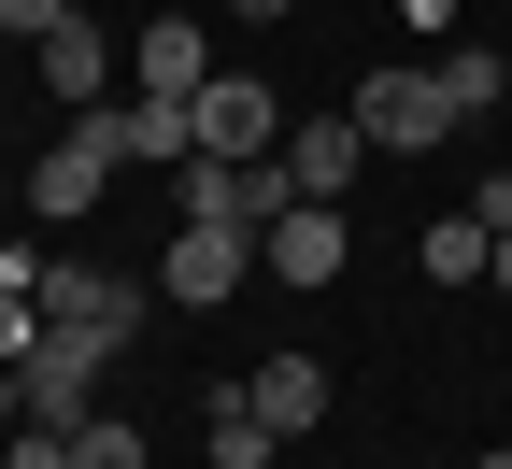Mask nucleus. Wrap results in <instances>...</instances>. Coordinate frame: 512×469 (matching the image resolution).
<instances>
[{
	"label": "nucleus",
	"mask_w": 512,
	"mask_h": 469,
	"mask_svg": "<svg viewBox=\"0 0 512 469\" xmlns=\"http://www.w3.org/2000/svg\"><path fill=\"white\" fill-rule=\"evenodd\" d=\"M342 256H356V228H342V199H299V214H271V228H256V271H271V285H342Z\"/></svg>",
	"instance_id": "6"
},
{
	"label": "nucleus",
	"mask_w": 512,
	"mask_h": 469,
	"mask_svg": "<svg viewBox=\"0 0 512 469\" xmlns=\"http://www.w3.org/2000/svg\"><path fill=\"white\" fill-rule=\"evenodd\" d=\"M470 469H512V455H470Z\"/></svg>",
	"instance_id": "24"
},
{
	"label": "nucleus",
	"mask_w": 512,
	"mask_h": 469,
	"mask_svg": "<svg viewBox=\"0 0 512 469\" xmlns=\"http://www.w3.org/2000/svg\"><path fill=\"white\" fill-rule=\"evenodd\" d=\"M370 128V157H427V143H456V100H441V57H399V72H370L342 100Z\"/></svg>",
	"instance_id": "1"
},
{
	"label": "nucleus",
	"mask_w": 512,
	"mask_h": 469,
	"mask_svg": "<svg viewBox=\"0 0 512 469\" xmlns=\"http://www.w3.org/2000/svg\"><path fill=\"white\" fill-rule=\"evenodd\" d=\"M441 100H456V128L498 114V100H512V57H498V43H441Z\"/></svg>",
	"instance_id": "14"
},
{
	"label": "nucleus",
	"mask_w": 512,
	"mask_h": 469,
	"mask_svg": "<svg viewBox=\"0 0 512 469\" xmlns=\"http://www.w3.org/2000/svg\"><path fill=\"white\" fill-rule=\"evenodd\" d=\"M242 398H256V413H271L285 441H313V427H328V356H271Z\"/></svg>",
	"instance_id": "11"
},
{
	"label": "nucleus",
	"mask_w": 512,
	"mask_h": 469,
	"mask_svg": "<svg viewBox=\"0 0 512 469\" xmlns=\"http://www.w3.org/2000/svg\"><path fill=\"white\" fill-rule=\"evenodd\" d=\"M100 370H114L100 342H72V327H43V342H29V370H15V384H29V441H72V427L100 413Z\"/></svg>",
	"instance_id": "4"
},
{
	"label": "nucleus",
	"mask_w": 512,
	"mask_h": 469,
	"mask_svg": "<svg viewBox=\"0 0 512 469\" xmlns=\"http://www.w3.org/2000/svg\"><path fill=\"white\" fill-rule=\"evenodd\" d=\"M399 15H413V29H427V43H456V0H399Z\"/></svg>",
	"instance_id": "20"
},
{
	"label": "nucleus",
	"mask_w": 512,
	"mask_h": 469,
	"mask_svg": "<svg viewBox=\"0 0 512 469\" xmlns=\"http://www.w3.org/2000/svg\"><path fill=\"white\" fill-rule=\"evenodd\" d=\"M0 427H29V384H15V356H0Z\"/></svg>",
	"instance_id": "21"
},
{
	"label": "nucleus",
	"mask_w": 512,
	"mask_h": 469,
	"mask_svg": "<svg viewBox=\"0 0 512 469\" xmlns=\"http://www.w3.org/2000/svg\"><path fill=\"white\" fill-rule=\"evenodd\" d=\"M157 285H171L185 313H228V299L256 285V228H200V214H185L171 256H157Z\"/></svg>",
	"instance_id": "5"
},
{
	"label": "nucleus",
	"mask_w": 512,
	"mask_h": 469,
	"mask_svg": "<svg viewBox=\"0 0 512 469\" xmlns=\"http://www.w3.org/2000/svg\"><path fill=\"white\" fill-rule=\"evenodd\" d=\"M29 342H43V285H29V271H0V356L29 370Z\"/></svg>",
	"instance_id": "17"
},
{
	"label": "nucleus",
	"mask_w": 512,
	"mask_h": 469,
	"mask_svg": "<svg viewBox=\"0 0 512 469\" xmlns=\"http://www.w3.org/2000/svg\"><path fill=\"white\" fill-rule=\"evenodd\" d=\"M228 15H299V0H228Z\"/></svg>",
	"instance_id": "23"
},
{
	"label": "nucleus",
	"mask_w": 512,
	"mask_h": 469,
	"mask_svg": "<svg viewBox=\"0 0 512 469\" xmlns=\"http://www.w3.org/2000/svg\"><path fill=\"white\" fill-rule=\"evenodd\" d=\"M43 327H72V342L128 356V327H143V285L100 271V256H43Z\"/></svg>",
	"instance_id": "3"
},
{
	"label": "nucleus",
	"mask_w": 512,
	"mask_h": 469,
	"mask_svg": "<svg viewBox=\"0 0 512 469\" xmlns=\"http://www.w3.org/2000/svg\"><path fill=\"white\" fill-rule=\"evenodd\" d=\"M200 455H214V469H271V455H285V427L256 413V398H214V413H200Z\"/></svg>",
	"instance_id": "13"
},
{
	"label": "nucleus",
	"mask_w": 512,
	"mask_h": 469,
	"mask_svg": "<svg viewBox=\"0 0 512 469\" xmlns=\"http://www.w3.org/2000/svg\"><path fill=\"white\" fill-rule=\"evenodd\" d=\"M57 455H72V469H143V427H128V413H86Z\"/></svg>",
	"instance_id": "16"
},
{
	"label": "nucleus",
	"mask_w": 512,
	"mask_h": 469,
	"mask_svg": "<svg viewBox=\"0 0 512 469\" xmlns=\"http://www.w3.org/2000/svg\"><path fill=\"white\" fill-rule=\"evenodd\" d=\"M271 143H285V100L256 72H214L200 86V157H271Z\"/></svg>",
	"instance_id": "8"
},
{
	"label": "nucleus",
	"mask_w": 512,
	"mask_h": 469,
	"mask_svg": "<svg viewBox=\"0 0 512 469\" xmlns=\"http://www.w3.org/2000/svg\"><path fill=\"white\" fill-rule=\"evenodd\" d=\"M72 128H100L114 171H185V157H200V100H157V86H128V100L72 114Z\"/></svg>",
	"instance_id": "2"
},
{
	"label": "nucleus",
	"mask_w": 512,
	"mask_h": 469,
	"mask_svg": "<svg viewBox=\"0 0 512 469\" xmlns=\"http://www.w3.org/2000/svg\"><path fill=\"white\" fill-rule=\"evenodd\" d=\"M100 185H114L100 128H72V143H43V157H29V214H43V228H86V214H100Z\"/></svg>",
	"instance_id": "7"
},
{
	"label": "nucleus",
	"mask_w": 512,
	"mask_h": 469,
	"mask_svg": "<svg viewBox=\"0 0 512 469\" xmlns=\"http://www.w3.org/2000/svg\"><path fill=\"white\" fill-rule=\"evenodd\" d=\"M72 29V0H0V43H57Z\"/></svg>",
	"instance_id": "18"
},
{
	"label": "nucleus",
	"mask_w": 512,
	"mask_h": 469,
	"mask_svg": "<svg viewBox=\"0 0 512 469\" xmlns=\"http://www.w3.org/2000/svg\"><path fill=\"white\" fill-rule=\"evenodd\" d=\"M128 86H157V100H200V86H214V57H200V15H143V29H128Z\"/></svg>",
	"instance_id": "9"
},
{
	"label": "nucleus",
	"mask_w": 512,
	"mask_h": 469,
	"mask_svg": "<svg viewBox=\"0 0 512 469\" xmlns=\"http://www.w3.org/2000/svg\"><path fill=\"white\" fill-rule=\"evenodd\" d=\"M285 171H299V199H342V185L370 171V128H356V114H313V128H285Z\"/></svg>",
	"instance_id": "10"
},
{
	"label": "nucleus",
	"mask_w": 512,
	"mask_h": 469,
	"mask_svg": "<svg viewBox=\"0 0 512 469\" xmlns=\"http://www.w3.org/2000/svg\"><path fill=\"white\" fill-rule=\"evenodd\" d=\"M29 57H43V86H57V100H72V114H100V100H114V43H100L86 15H72V29H57V43H29Z\"/></svg>",
	"instance_id": "12"
},
{
	"label": "nucleus",
	"mask_w": 512,
	"mask_h": 469,
	"mask_svg": "<svg viewBox=\"0 0 512 469\" xmlns=\"http://www.w3.org/2000/svg\"><path fill=\"white\" fill-rule=\"evenodd\" d=\"M484 285H498V299H512V228H498V256H484Z\"/></svg>",
	"instance_id": "22"
},
{
	"label": "nucleus",
	"mask_w": 512,
	"mask_h": 469,
	"mask_svg": "<svg viewBox=\"0 0 512 469\" xmlns=\"http://www.w3.org/2000/svg\"><path fill=\"white\" fill-rule=\"evenodd\" d=\"M413 256H427V285H484L498 228H484V214H441V228H413Z\"/></svg>",
	"instance_id": "15"
},
{
	"label": "nucleus",
	"mask_w": 512,
	"mask_h": 469,
	"mask_svg": "<svg viewBox=\"0 0 512 469\" xmlns=\"http://www.w3.org/2000/svg\"><path fill=\"white\" fill-rule=\"evenodd\" d=\"M470 214H484V228H512V171H484V185H470Z\"/></svg>",
	"instance_id": "19"
}]
</instances>
